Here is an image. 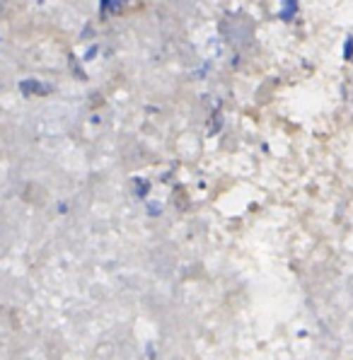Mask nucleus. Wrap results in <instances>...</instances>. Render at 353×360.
Listing matches in <instances>:
<instances>
[{"label":"nucleus","instance_id":"f257e3e1","mask_svg":"<svg viewBox=\"0 0 353 360\" xmlns=\"http://www.w3.org/2000/svg\"><path fill=\"white\" fill-rule=\"evenodd\" d=\"M20 90L30 97H34V95L44 97L51 92V85H49V82H39V80H25V82H20Z\"/></svg>","mask_w":353,"mask_h":360},{"label":"nucleus","instance_id":"7ed1b4c3","mask_svg":"<svg viewBox=\"0 0 353 360\" xmlns=\"http://www.w3.org/2000/svg\"><path fill=\"white\" fill-rule=\"evenodd\" d=\"M295 10H297V3H295V0H285L283 10H281V20H293Z\"/></svg>","mask_w":353,"mask_h":360},{"label":"nucleus","instance_id":"f03ea898","mask_svg":"<svg viewBox=\"0 0 353 360\" xmlns=\"http://www.w3.org/2000/svg\"><path fill=\"white\" fill-rule=\"evenodd\" d=\"M126 5V0H102V18H109V15L119 13Z\"/></svg>","mask_w":353,"mask_h":360}]
</instances>
